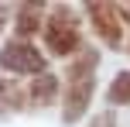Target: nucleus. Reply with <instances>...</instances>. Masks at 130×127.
Wrapping results in <instances>:
<instances>
[{
	"label": "nucleus",
	"mask_w": 130,
	"mask_h": 127,
	"mask_svg": "<svg viewBox=\"0 0 130 127\" xmlns=\"http://www.w3.org/2000/svg\"><path fill=\"white\" fill-rule=\"evenodd\" d=\"M0 65L10 69V72H38L45 62H41V55L34 52L31 45H24V41H14V45H7L4 52H0Z\"/></svg>",
	"instance_id": "f257e3e1"
},
{
	"label": "nucleus",
	"mask_w": 130,
	"mask_h": 127,
	"mask_svg": "<svg viewBox=\"0 0 130 127\" xmlns=\"http://www.w3.org/2000/svg\"><path fill=\"white\" fill-rule=\"evenodd\" d=\"M48 45L55 48V52H72L75 48V27L72 24H62V21H55L52 27H48Z\"/></svg>",
	"instance_id": "f03ea898"
},
{
	"label": "nucleus",
	"mask_w": 130,
	"mask_h": 127,
	"mask_svg": "<svg viewBox=\"0 0 130 127\" xmlns=\"http://www.w3.org/2000/svg\"><path fill=\"white\" fill-rule=\"evenodd\" d=\"M92 17L99 21V31H103L110 41L120 38V17H117V10H113V7H92Z\"/></svg>",
	"instance_id": "7ed1b4c3"
},
{
	"label": "nucleus",
	"mask_w": 130,
	"mask_h": 127,
	"mask_svg": "<svg viewBox=\"0 0 130 127\" xmlns=\"http://www.w3.org/2000/svg\"><path fill=\"white\" fill-rule=\"evenodd\" d=\"M110 100L113 103H130V72L117 76V82L110 86Z\"/></svg>",
	"instance_id": "20e7f679"
}]
</instances>
